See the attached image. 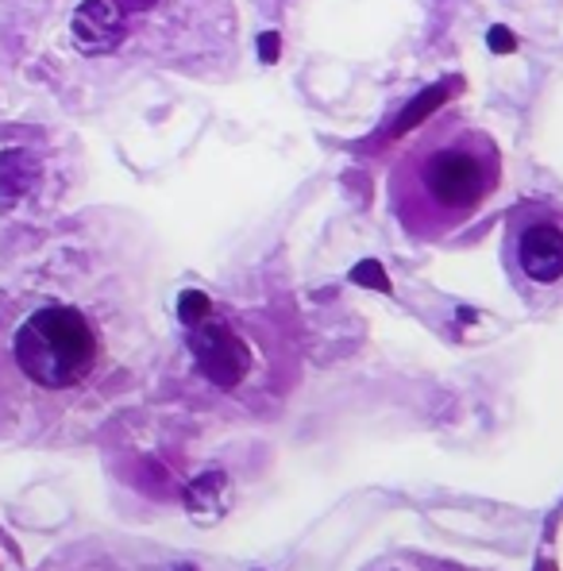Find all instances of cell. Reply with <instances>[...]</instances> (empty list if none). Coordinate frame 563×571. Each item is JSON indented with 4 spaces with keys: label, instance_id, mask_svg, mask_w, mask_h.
Instances as JSON below:
<instances>
[{
    "label": "cell",
    "instance_id": "obj_1",
    "mask_svg": "<svg viewBox=\"0 0 563 571\" xmlns=\"http://www.w3.org/2000/svg\"><path fill=\"white\" fill-rule=\"evenodd\" d=\"M502 186V151L464 117H436L398 151L386 201L414 240L459 233Z\"/></svg>",
    "mask_w": 563,
    "mask_h": 571
},
{
    "label": "cell",
    "instance_id": "obj_2",
    "mask_svg": "<svg viewBox=\"0 0 563 571\" xmlns=\"http://www.w3.org/2000/svg\"><path fill=\"white\" fill-rule=\"evenodd\" d=\"M20 371L43 390H70L93 374L100 359L97 324L74 306H43L12 340Z\"/></svg>",
    "mask_w": 563,
    "mask_h": 571
},
{
    "label": "cell",
    "instance_id": "obj_3",
    "mask_svg": "<svg viewBox=\"0 0 563 571\" xmlns=\"http://www.w3.org/2000/svg\"><path fill=\"white\" fill-rule=\"evenodd\" d=\"M505 271L532 298L563 294V205L560 201H522L510 213L502 236Z\"/></svg>",
    "mask_w": 563,
    "mask_h": 571
},
{
    "label": "cell",
    "instance_id": "obj_4",
    "mask_svg": "<svg viewBox=\"0 0 563 571\" xmlns=\"http://www.w3.org/2000/svg\"><path fill=\"white\" fill-rule=\"evenodd\" d=\"M190 348L201 374L220 390L243 386L248 374L255 371V348H251V340L243 336L240 324L224 321V317H213V313L197 317V321L190 324Z\"/></svg>",
    "mask_w": 563,
    "mask_h": 571
},
{
    "label": "cell",
    "instance_id": "obj_5",
    "mask_svg": "<svg viewBox=\"0 0 563 571\" xmlns=\"http://www.w3.org/2000/svg\"><path fill=\"white\" fill-rule=\"evenodd\" d=\"M70 32L85 55H108L128 39L132 16L120 9V0H85L70 20Z\"/></svg>",
    "mask_w": 563,
    "mask_h": 571
},
{
    "label": "cell",
    "instance_id": "obj_6",
    "mask_svg": "<svg viewBox=\"0 0 563 571\" xmlns=\"http://www.w3.org/2000/svg\"><path fill=\"white\" fill-rule=\"evenodd\" d=\"M35 178V163L24 155V151H4L0 155V198L12 201L32 186Z\"/></svg>",
    "mask_w": 563,
    "mask_h": 571
}]
</instances>
